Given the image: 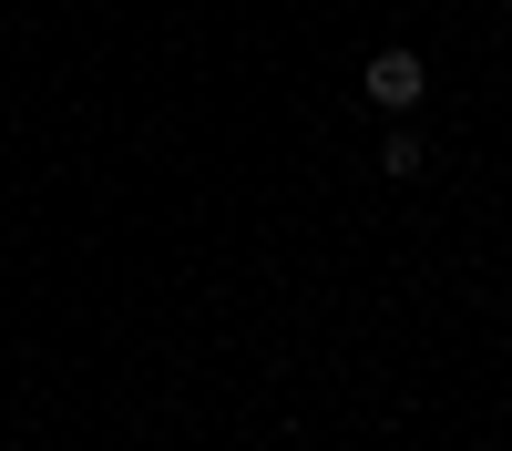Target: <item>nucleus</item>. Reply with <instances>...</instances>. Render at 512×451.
<instances>
[{"label": "nucleus", "instance_id": "1", "mask_svg": "<svg viewBox=\"0 0 512 451\" xmlns=\"http://www.w3.org/2000/svg\"><path fill=\"white\" fill-rule=\"evenodd\" d=\"M359 93H369L379 113L400 123V113H410L420 93H431V72H420V52H400V41H390V52H369V72H359Z\"/></svg>", "mask_w": 512, "mask_h": 451}, {"label": "nucleus", "instance_id": "2", "mask_svg": "<svg viewBox=\"0 0 512 451\" xmlns=\"http://www.w3.org/2000/svg\"><path fill=\"white\" fill-rule=\"evenodd\" d=\"M379 175H390V185L420 175V134H410V123H390V134H379Z\"/></svg>", "mask_w": 512, "mask_h": 451}]
</instances>
